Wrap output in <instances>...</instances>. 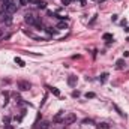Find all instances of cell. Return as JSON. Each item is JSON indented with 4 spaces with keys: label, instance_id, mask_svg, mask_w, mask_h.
Masks as SVG:
<instances>
[{
    "label": "cell",
    "instance_id": "obj_1",
    "mask_svg": "<svg viewBox=\"0 0 129 129\" xmlns=\"http://www.w3.org/2000/svg\"><path fill=\"white\" fill-rule=\"evenodd\" d=\"M17 87H18L21 92H27V90H30L32 84H30L29 81H24V80H21V81H18V83H17Z\"/></svg>",
    "mask_w": 129,
    "mask_h": 129
},
{
    "label": "cell",
    "instance_id": "obj_2",
    "mask_svg": "<svg viewBox=\"0 0 129 129\" xmlns=\"http://www.w3.org/2000/svg\"><path fill=\"white\" fill-rule=\"evenodd\" d=\"M11 14L8 12V11H2V12H0V21H2V23H11Z\"/></svg>",
    "mask_w": 129,
    "mask_h": 129
},
{
    "label": "cell",
    "instance_id": "obj_3",
    "mask_svg": "<svg viewBox=\"0 0 129 129\" xmlns=\"http://www.w3.org/2000/svg\"><path fill=\"white\" fill-rule=\"evenodd\" d=\"M75 120H77V116H75V114H68V116L63 119V125H72Z\"/></svg>",
    "mask_w": 129,
    "mask_h": 129
},
{
    "label": "cell",
    "instance_id": "obj_4",
    "mask_svg": "<svg viewBox=\"0 0 129 129\" xmlns=\"http://www.w3.org/2000/svg\"><path fill=\"white\" fill-rule=\"evenodd\" d=\"M63 116H65V111H59V113H57V114L54 116V119H53V122H54V123L63 122Z\"/></svg>",
    "mask_w": 129,
    "mask_h": 129
},
{
    "label": "cell",
    "instance_id": "obj_5",
    "mask_svg": "<svg viewBox=\"0 0 129 129\" xmlns=\"http://www.w3.org/2000/svg\"><path fill=\"white\" fill-rule=\"evenodd\" d=\"M77 81H78V78L75 75H69L68 77V84H69L71 87H75L77 86Z\"/></svg>",
    "mask_w": 129,
    "mask_h": 129
},
{
    "label": "cell",
    "instance_id": "obj_6",
    "mask_svg": "<svg viewBox=\"0 0 129 129\" xmlns=\"http://www.w3.org/2000/svg\"><path fill=\"white\" fill-rule=\"evenodd\" d=\"M5 11H8L9 14H12V12H15V11H17V5H15V2H12V3H11L9 6L6 8V9H5Z\"/></svg>",
    "mask_w": 129,
    "mask_h": 129
},
{
    "label": "cell",
    "instance_id": "obj_7",
    "mask_svg": "<svg viewBox=\"0 0 129 129\" xmlns=\"http://www.w3.org/2000/svg\"><path fill=\"white\" fill-rule=\"evenodd\" d=\"M48 89V90H50V93H53L54 95V96H60V90H59V89H56V87H47Z\"/></svg>",
    "mask_w": 129,
    "mask_h": 129
},
{
    "label": "cell",
    "instance_id": "obj_8",
    "mask_svg": "<svg viewBox=\"0 0 129 129\" xmlns=\"http://www.w3.org/2000/svg\"><path fill=\"white\" fill-rule=\"evenodd\" d=\"M125 65H126V63H125V60H123V59H119V60L116 62V68H117V69L125 68Z\"/></svg>",
    "mask_w": 129,
    "mask_h": 129
},
{
    "label": "cell",
    "instance_id": "obj_9",
    "mask_svg": "<svg viewBox=\"0 0 129 129\" xmlns=\"http://www.w3.org/2000/svg\"><path fill=\"white\" fill-rule=\"evenodd\" d=\"M35 3L38 5V8H39V9H47V3L44 2V0H36Z\"/></svg>",
    "mask_w": 129,
    "mask_h": 129
},
{
    "label": "cell",
    "instance_id": "obj_10",
    "mask_svg": "<svg viewBox=\"0 0 129 129\" xmlns=\"http://www.w3.org/2000/svg\"><path fill=\"white\" fill-rule=\"evenodd\" d=\"M113 108L117 111V113H119V116H120V117H126V114H125V113H123V111L119 108V105H117V104H113Z\"/></svg>",
    "mask_w": 129,
    "mask_h": 129
},
{
    "label": "cell",
    "instance_id": "obj_11",
    "mask_svg": "<svg viewBox=\"0 0 129 129\" xmlns=\"http://www.w3.org/2000/svg\"><path fill=\"white\" fill-rule=\"evenodd\" d=\"M14 60H15V63L18 65V66H21V68H24V66H26V63H24V60L21 59V57H15Z\"/></svg>",
    "mask_w": 129,
    "mask_h": 129
},
{
    "label": "cell",
    "instance_id": "obj_12",
    "mask_svg": "<svg viewBox=\"0 0 129 129\" xmlns=\"http://www.w3.org/2000/svg\"><path fill=\"white\" fill-rule=\"evenodd\" d=\"M57 29L59 30H65V29H68V24H66L65 21H60V23L57 24Z\"/></svg>",
    "mask_w": 129,
    "mask_h": 129
},
{
    "label": "cell",
    "instance_id": "obj_13",
    "mask_svg": "<svg viewBox=\"0 0 129 129\" xmlns=\"http://www.w3.org/2000/svg\"><path fill=\"white\" fill-rule=\"evenodd\" d=\"M96 128L98 129H110V125H108V123H99V125H96Z\"/></svg>",
    "mask_w": 129,
    "mask_h": 129
},
{
    "label": "cell",
    "instance_id": "obj_14",
    "mask_svg": "<svg viewBox=\"0 0 129 129\" xmlns=\"http://www.w3.org/2000/svg\"><path fill=\"white\" fill-rule=\"evenodd\" d=\"M48 128H50V122H47V120H45V122H42L41 125H39V128H38V129H48Z\"/></svg>",
    "mask_w": 129,
    "mask_h": 129
},
{
    "label": "cell",
    "instance_id": "obj_15",
    "mask_svg": "<svg viewBox=\"0 0 129 129\" xmlns=\"http://www.w3.org/2000/svg\"><path fill=\"white\" fill-rule=\"evenodd\" d=\"M12 2H14V0H2V6H3V9H6Z\"/></svg>",
    "mask_w": 129,
    "mask_h": 129
},
{
    "label": "cell",
    "instance_id": "obj_16",
    "mask_svg": "<svg viewBox=\"0 0 129 129\" xmlns=\"http://www.w3.org/2000/svg\"><path fill=\"white\" fill-rule=\"evenodd\" d=\"M84 96H86L87 99H93V98H96V95H95L93 92H87L86 95H84Z\"/></svg>",
    "mask_w": 129,
    "mask_h": 129
},
{
    "label": "cell",
    "instance_id": "obj_17",
    "mask_svg": "<svg viewBox=\"0 0 129 129\" xmlns=\"http://www.w3.org/2000/svg\"><path fill=\"white\" fill-rule=\"evenodd\" d=\"M99 80H101V83H105L107 80H108V74H102V75H101V78H99Z\"/></svg>",
    "mask_w": 129,
    "mask_h": 129
},
{
    "label": "cell",
    "instance_id": "obj_18",
    "mask_svg": "<svg viewBox=\"0 0 129 129\" xmlns=\"http://www.w3.org/2000/svg\"><path fill=\"white\" fill-rule=\"evenodd\" d=\"M105 41H108V39H113V35L111 33H104V36H102Z\"/></svg>",
    "mask_w": 129,
    "mask_h": 129
},
{
    "label": "cell",
    "instance_id": "obj_19",
    "mask_svg": "<svg viewBox=\"0 0 129 129\" xmlns=\"http://www.w3.org/2000/svg\"><path fill=\"white\" fill-rule=\"evenodd\" d=\"M3 123H5V125H9V123H11V117H9V116L5 117V119H3Z\"/></svg>",
    "mask_w": 129,
    "mask_h": 129
},
{
    "label": "cell",
    "instance_id": "obj_20",
    "mask_svg": "<svg viewBox=\"0 0 129 129\" xmlns=\"http://www.w3.org/2000/svg\"><path fill=\"white\" fill-rule=\"evenodd\" d=\"M62 3H63L65 6H68V5H71V3H72V0H62Z\"/></svg>",
    "mask_w": 129,
    "mask_h": 129
},
{
    "label": "cell",
    "instance_id": "obj_21",
    "mask_svg": "<svg viewBox=\"0 0 129 129\" xmlns=\"http://www.w3.org/2000/svg\"><path fill=\"white\" fill-rule=\"evenodd\" d=\"M45 30H47V33H50V35H53V33L56 32V30H53V29H51V27H47Z\"/></svg>",
    "mask_w": 129,
    "mask_h": 129
},
{
    "label": "cell",
    "instance_id": "obj_22",
    "mask_svg": "<svg viewBox=\"0 0 129 129\" xmlns=\"http://www.w3.org/2000/svg\"><path fill=\"white\" fill-rule=\"evenodd\" d=\"M80 95H81V93L77 90V92H74V93H72V96H74V98H78V96H80Z\"/></svg>",
    "mask_w": 129,
    "mask_h": 129
},
{
    "label": "cell",
    "instance_id": "obj_23",
    "mask_svg": "<svg viewBox=\"0 0 129 129\" xmlns=\"http://www.w3.org/2000/svg\"><path fill=\"white\" fill-rule=\"evenodd\" d=\"M27 2H29V0H20V5H21V6H24Z\"/></svg>",
    "mask_w": 129,
    "mask_h": 129
},
{
    "label": "cell",
    "instance_id": "obj_24",
    "mask_svg": "<svg viewBox=\"0 0 129 129\" xmlns=\"http://www.w3.org/2000/svg\"><path fill=\"white\" fill-rule=\"evenodd\" d=\"M83 123H92V120H90V119H84Z\"/></svg>",
    "mask_w": 129,
    "mask_h": 129
},
{
    "label": "cell",
    "instance_id": "obj_25",
    "mask_svg": "<svg viewBox=\"0 0 129 129\" xmlns=\"http://www.w3.org/2000/svg\"><path fill=\"white\" fill-rule=\"evenodd\" d=\"M80 5L81 6H86V0H80Z\"/></svg>",
    "mask_w": 129,
    "mask_h": 129
},
{
    "label": "cell",
    "instance_id": "obj_26",
    "mask_svg": "<svg viewBox=\"0 0 129 129\" xmlns=\"http://www.w3.org/2000/svg\"><path fill=\"white\" fill-rule=\"evenodd\" d=\"M5 129H14V126H11V125H5Z\"/></svg>",
    "mask_w": 129,
    "mask_h": 129
},
{
    "label": "cell",
    "instance_id": "obj_27",
    "mask_svg": "<svg viewBox=\"0 0 129 129\" xmlns=\"http://www.w3.org/2000/svg\"><path fill=\"white\" fill-rule=\"evenodd\" d=\"M123 57H129V51H125V53H123Z\"/></svg>",
    "mask_w": 129,
    "mask_h": 129
}]
</instances>
